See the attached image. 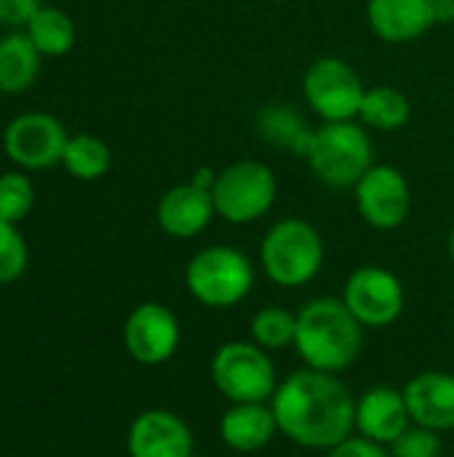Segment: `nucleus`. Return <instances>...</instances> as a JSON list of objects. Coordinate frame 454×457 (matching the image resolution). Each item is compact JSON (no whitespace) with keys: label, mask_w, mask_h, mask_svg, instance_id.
<instances>
[{"label":"nucleus","mask_w":454,"mask_h":457,"mask_svg":"<svg viewBox=\"0 0 454 457\" xmlns=\"http://www.w3.org/2000/svg\"><path fill=\"white\" fill-rule=\"evenodd\" d=\"M270 407L278 431L308 450H332L356 428V402L329 372H292L278 383Z\"/></svg>","instance_id":"f257e3e1"},{"label":"nucleus","mask_w":454,"mask_h":457,"mask_svg":"<svg viewBox=\"0 0 454 457\" xmlns=\"http://www.w3.org/2000/svg\"><path fill=\"white\" fill-rule=\"evenodd\" d=\"M364 345V327L345 300L316 297L297 313L294 348L308 370L337 375L348 370Z\"/></svg>","instance_id":"f03ea898"},{"label":"nucleus","mask_w":454,"mask_h":457,"mask_svg":"<svg viewBox=\"0 0 454 457\" xmlns=\"http://www.w3.org/2000/svg\"><path fill=\"white\" fill-rule=\"evenodd\" d=\"M260 257L273 284L294 289L318 276L324 265V241L310 222L289 217L268 230Z\"/></svg>","instance_id":"7ed1b4c3"},{"label":"nucleus","mask_w":454,"mask_h":457,"mask_svg":"<svg viewBox=\"0 0 454 457\" xmlns=\"http://www.w3.org/2000/svg\"><path fill=\"white\" fill-rule=\"evenodd\" d=\"M185 287L206 308H233L252 292L254 268L233 246H209L187 262Z\"/></svg>","instance_id":"20e7f679"},{"label":"nucleus","mask_w":454,"mask_h":457,"mask_svg":"<svg viewBox=\"0 0 454 457\" xmlns=\"http://www.w3.org/2000/svg\"><path fill=\"white\" fill-rule=\"evenodd\" d=\"M305 158L321 182L348 187L372 169V142L361 126L337 120L313 131Z\"/></svg>","instance_id":"39448f33"},{"label":"nucleus","mask_w":454,"mask_h":457,"mask_svg":"<svg viewBox=\"0 0 454 457\" xmlns=\"http://www.w3.org/2000/svg\"><path fill=\"white\" fill-rule=\"evenodd\" d=\"M211 380L230 404L270 402L278 388L273 359L252 343H225L211 359Z\"/></svg>","instance_id":"423d86ee"},{"label":"nucleus","mask_w":454,"mask_h":457,"mask_svg":"<svg viewBox=\"0 0 454 457\" xmlns=\"http://www.w3.org/2000/svg\"><path fill=\"white\" fill-rule=\"evenodd\" d=\"M276 177L260 161L230 163L211 187L214 209L222 220L233 225H246L268 214L276 201Z\"/></svg>","instance_id":"0eeeda50"},{"label":"nucleus","mask_w":454,"mask_h":457,"mask_svg":"<svg viewBox=\"0 0 454 457\" xmlns=\"http://www.w3.org/2000/svg\"><path fill=\"white\" fill-rule=\"evenodd\" d=\"M302 88H305L308 104L326 123L351 120L353 115H359L364 94H367L361 75L337 56L316 59L305 72Z\"/></svg>","instance_id":"6e6552de"},{"label":"nucleus","mask_w":454,"mask_h":457,"mask_svg":"<svg viewBox=\"0 0 454 457\" xmlns=\"http://www.w3.org/2000/svg\"><path fill=\"white\" fill-rule=\"evenodd\" d=\"M64 126L48 112L16 115L3 131V150L19 166L29 171H43L62 163L67 147Z\"/></svg>","instance_id":"1a4fd4ad"},{"label":"nucleus","mask_w":454,"mask_h":457,"mask_svg":"<svg viewBox=\"0 0 454 457\" xmlns=\"http://www.w3.org/2000/svg\"><path fill=\"white\" fill-rule=\"evenodd\" d=\"M345 305L361 321V327H391L404 311V287L401 281L380 265L356 268L343 292Z\"/></svg>","instance_id":"9d476101"},{"label":"nucleus","mask_w":454,"mask_h":457,"mask_svg":"<svg viewBox=\"0 0 454 457\" xmlns=\"http://www.w3.org/2000/svg\"><path fill=\"white\" fill-rule=\"evenodd\" d=\"M123 343L134 361L158 367L169 361L179 348V321L166 305L142 303L126 319Z\"/></svg>","instance_id":"9b49d317"},{"label":"nucleus","mask_w":454,"mask_h":457,"mask_svg":"<svg viewBox=\"0 0 454 457\" xmlns=\"http://www.w3.org/2000/svg\"><path fill=\"white\" fill-rule=\"evenodd\" d=\"M359 214L377 230L399 228L412 209V193L404 174L393 166H372L356 182Z\"/></svg>","instance_id":"f8f14e48"},{"label":"nucleus","mask_w":454,"mask_h":457,"mask_svg":"<svg viewBox=\"0 0 454 457\" xmlns=\"http://www.w3.org/2000/svg\"><path fill=\"white\" fill-rule=\"evenodd\" d=\"M369 24L388 43H407L439 21H454V0H369Z\"/></svg>","instance_id":"ddd939ff"},{"label":"nucleus","mask_w":454,"mask_h":457,"mask_svg":"<svg viewBox=\"0 0 454 457\" xmlns=\"http://www.w3.org/2000/svg\"><path fill=\"white\" fill-rule=\"evenodd\" d=\"M131 457H193V434L187 423L169 410H147L128 428Z\"/></svg>","instance_id":"4468645a"},{"label":"nucleus","mask_w":454,"mask_h":457,"mask_svg":"<svg viewBox=\"0 0 454 457\" xmlns=\"http://www.w3.org/2000/svg\"><path fill=\"white\" fill-rule=\"evenodd\" d=\"M412 423L404 391L377 386L356 402V431L377 445H393Z\"/></svg>","instance_id":"2eb2a0df"},{"label":"nucleus","mask_w":454,"mask_h":457,"mask_svg":"<svg viewBox=\"0 0 454 457\" xmlns=\"http://www.w3.org/2000/svg\"><path fill=\"white\" fill-rule=\"evenodd\" d=\"M404 399L412 423L436 434L454 428V375L450 372H420L407 383Z\"/></svg>","instance_id":"dca6fc26"},{"label":"nucleus","mask_w":454,"mask_h":457,"mask_svg":"<svg viewBox=\"0 0 454 457\" xmlns=\"http://www.w3.org/2000/svg\"><path fill=\"white\" fill-rule=\"evenodd\" d=\"M214 214L217 209L211 190L198 187L193 182L166 190L163 198L158 201V225L163 228V233L174 238L198 236L211 222Z\"/></svg>","instance_id":"f3484780"},{"label":"nucleus","mask_w":454,"mask_h":457,"mask_svg":"<svg viewBox=\"0 0 454 457\" xmlns=\"http://www.w3.org/2000/svg\"><path fill=\"white\" fill-rule=\"evenodd\" d=\"M276 434L278 423L273 407L265 402L230 404V410L219 420V436L235 453H257L268 447Z\"/></svg>","instance_id":"a211bd4d"},{"label":"nucleus","mask_w":454,"mask_h":457,"mask_svg":"<svg viewBox=\"0 0 454 457\" xmlns=\"http://www.w3.org/2000/svg\"><path fill=\"white\" fill-rule=\"evenodd\" d=\"M40 51L27 32H11L0 37V91L21 94L40 72Z\"/></svg>","instance_id":"6ab92c4d"},{"label":"nucleus","mask_w":454,"mask_h":457,"mask_svg":"<svg viewBox=\"0 0 454 457\" xmlns=\"http://www.w3.org/2000/svg\"><path fill=\"white\" fill-rule=\"evenodd\" d=\"M27 35L43 56H62L75 46L72 19L51 5H40L35 11V16L27 21Z\"/></svg>","instance_id":"aec40b11"},{"label":"nucleus","mask_w":454,"mask_h":457,"mask_svg":"<svg viewBox=\"0 0 454 457\" xmlns=\"http://www.w3.org/2000/svg\"><path fill=\"white\" fill-rule=\"evenodd\" d=\"M359 115H361V120H364L367 126H372V129L396 131V129H401V126L409 120L412 104H409V99H407L399 88L375 86V88H367Z\"/></svg>","instance_id":"412c9836"},{"label":"nucleus","mask_w":454,"mask_h":457,"mask_svg":"<svg viewBox=\"0 0 454 457\" xmlns=\"http://www.w3.org/2000/svg\"><path fill=\"white\" fill-rule=\"evenodd\" d=\"M257 126H260V131L270 142L284 145L294 155H302L305 158L313 131L305 126V120L289 104H270V107H265L260 112V118H257Z\"/></svg>","instance_id":"4be33fe9"},{"label":"nucleus","mask_w":454,"mask_h":457,"mask_svg":"<svg viewBox=\"0 0 454 457\" xmlns=\"http://www.w3.org/2000/svg\"><path fill=\"white\" fill-rule=\"evenodd\" d=\"M62 166L75 179H86V182L99 179L110 169V147L99 137H91V134L70 137L64 155H62Z\"/></svg>","instance_id":"5701e85b"},{"label":"nucleus","mask_w":454,"mask_h":457,"mask_svg":"<svg viewBox=\"0 0 454 457\" xmlns=\"http://www.w3.org/2000/svg\"><path fill=\"white\" fill-rule=\"evenodd\" d=\"M294 335L297 313L281 305H268L252 319V340L265 351H281L286 345H294Z\"/></svg>","instance_id":"b1692460"},{"label":"nucleus","mask_w":454,"mask_h":457,"mask_svg":"<svg viewBox=\"0 0 454 457\" xmlns=\"http://www.w3.org/2000/svg\"><path fill=\"white\" fill-rule=\"evenodd\" d=\"M35 206V187L27 174L5 171L0 174V220L3 222H21Z\"/></svg>","instance_id":"393cba45"},{"label":"nucleus","mask_w":454,"mask_h":457,"mask_svg":"<svg viewBox=\"0 0 454 457\" xmlns=\"http://www.w3.org/2000/svg\"><path fill=\"white\" fill-rule=\"evenodd\" d=\"M27 270V244L16 225L0 220V287L13 284Z\"/></svg>","instance_id":"a878e982"},{"label":"nucleus","mask_w":454,"mask_h":457,"mask_svg":"<svg viewBox=\"0 0 454 457\" xmlns=\"http://www.w3.org/2000/svg\"><path fill=\"white\" fill-rule=\"evenodd\" d=\"M391 457H442V439L431 428H407L393 445H391Z\"/></svg>","instance_id":"bb28decb"},{"label":"nucleus","mask_w":454,"mask_h":457,"mask_svg":"<svg viewBox=\"0 0 454 457\" xmlns=\"http://www.w3.org/2000/svg\"><path fill=\"white\" fill-rule=\"evenodd\" d=\"M326 457H391L383 445L367 439V436H348L332 450H326Z\"/></svg>","instance_id":"cd10ccee"},{"label":"nucleus","mask_w":454,"mask_h":457,"mask_svg":"<svg viewBox=\"0 0 454 457\" xmlns=\"http://www.w3.org/2000/svg\"><path fill=\"white\" fill-rule=\"evenodd\" d=\"M40 8V0H0V24L3 27H27V21Z\"/></svg>","instance_id":"c85d7f7f"},{"label":"nucleus","mask_w":454,"mask_h":457,"mask_svg":"<svg viewBox=\"0 0 454 457\" xmlns=\"http://www.w3.org/2000/svg\"><path fill=\"white\" fill-rule=\"evenodd\" d=\"M450 254H452V262H454V230H452V238H450Z\"/></svg>","instance_id":"c756f323"}]
</instances>
